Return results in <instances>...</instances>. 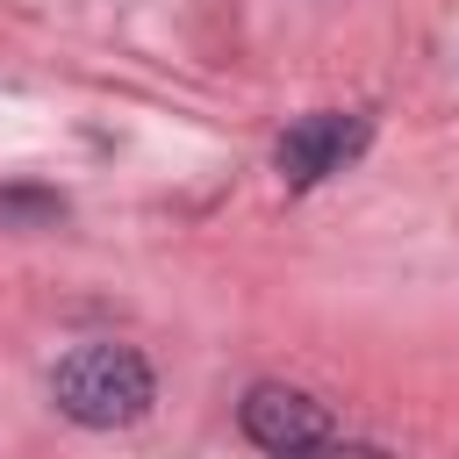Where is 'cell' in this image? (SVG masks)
<instances>
[{"label":"cell","mask_w":459,"mask_h":459,"mask_svg":"<svg viewBox=\"0 0 459 459\" xmlns=\"http://www.w3.org/2000/svg\"><path fill=\"white\" fill-rule=\"evenodd\" d=\"M151 394H158L151 359H143L136 344H108V337L65 351L57 373H50V402H57L72 423H86V430H122V423H136V416L151 409Z\"/></svg>","instance_id":"cell-1"},{"label":"cell","mask_w":459,"mask_h":459,"mask_svg":"<svg viewBox=\"0 0 459 459\" xmlns=\"http://www.w3.org/2000/svg\"><path fill=\"white\" fill-rule=\"evenodd\" d=\"M366 115H344V108H316V115H301L287 136H280V179L287 186H316V179H330V172H344L359 151H366Z\"/></svg>","instance_id":"cell-3"},{"label":"cell","mask_w":459,"mask_h":459,"mask_svg":"<svg viewBox=\"0 0 459 459\" xmlns=\"http://www.w3.org/2000/svg\"><path fill=\"white\" fill-rule=\"evenodd\" d=\"M237 416H244V437L265 445V452H316V445H337L330 409H323L316 394L287 387V380H258Z\"/></svg>","instance_id":"cell-2"},{"label":"cell","mask_w":459,"mask_h":459,"mask_svg":"<svg viewBox=\"0 0 459 459\" xmlns=\"http://www.w3.org/2000/svg\"><path fill=\"white\" fill-rule=\"evenodd\" d=\"M65 215V194H43V186H7L0 194V222H57Z\"/></svg>","instance_id":"cell-4"}]
</instances>
